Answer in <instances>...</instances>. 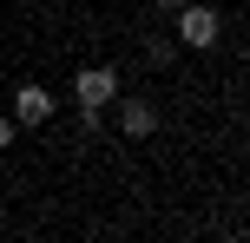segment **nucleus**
Listing matches in <instances>:
<instances>
[{"mask_svg": "<svg viewBox=\"0 0 250 243\" xmlns=\"http://www.w3.org/2000/svg\"><path fill=\"white\" fill-rule=\"evenodd\" d=\"M119 131L125 138H151V131H158V112H151L145 99H125L119 105Z\"/></svg>", "mask_w": 250, "mask_h": 243, "instance_id": "4", "label": "nucleus"}, {"mask_svg": "<svg viewBox=\"0 0 250 243\" xmlns=\"http://www.w3.org/2000/svg\"><path fill=\"white\" fill-rule=\"evenodd\" d=\"M145 53H151V66H165V59L178 53V39H171V33H158V39H145Z\"/></svg>", "mask_w": 250, "mask_h": 243, "instance_id": "5", "label": "nucleus"}, {"mask_svg": "<svg viewBox=\"0 0 250 243\" xmlns=\"http://www.w3.org/2000/svg\"><path fill=\"white\" fill-rule=\"evenodd\" d=\"M178 7H185V0H158V13H178Z\"/></svg>", "mask_w": 250, "mask_h": 243, "instance_id": "7", "label": "nucleus"}, {"mask_svg": "<svg viewBox=\"0 0 250 243\" xmlns=\"http://www.w3.org/2000/svg\"><path fill=\"white\" fill-rule=\"evenodd\" d=\"M119 92V73L112 66H86V73L73 79V99H79V112H105V99Z\"/></svg>", "mask_w": 250, "mask_h": 243, "instance_id": "2", "label": "nucleus"}, {"mask_svg": "<svg viewBox=\"0 0 250 243\" xmlns=\"http://www.w3.org/2000/svg\"><path fill=\"white\" fill-rule=\"evenodd\" d=\"M53 118V92L46 86H20L13 92V125H46Z\"/></svg>", "mask_w": 250, "mask_h": 243, "instance_id": "3", "label": "nucleus"}, {"mask_svg": "<svg viewBox=\"0 0 250 243\" xmlns=\"http://www.w3.org/2000/svg\"><path fill=\"white\" fill-rule=\"evenodd\" d=\"M217 33H224V26H217V13L211 7H178V46H198V53H211L217 46Z\"/></svg>", "mask_w": 250, "mask_h": 243, "instance_id": "1", "label": "nucleus"}, {"mask_svg": "<svg viewBox=\"0 0 250 243\" xmlns=\"http://www.w3.org/2000/svg\"><path fill=\"white\" fill-rule=\"evenodd\" d=\"M7 145H13V118H0V151H7Z\"/></svg>", "mask_w": 250, "mask_h": 243, "instance_id": "6", "label": "nucleus"}]
</instances>
